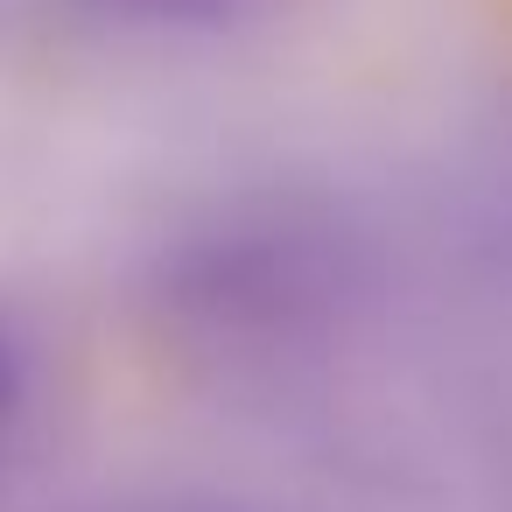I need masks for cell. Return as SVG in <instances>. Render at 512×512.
Returning a JSON list of instances; mask_svg holds the SVG:
<instances>
[{
  "label": "cell",
  "instance_id": "6da1fadb",
  "mask_svg": "<svg viewBox=\"0 0 512 512\" xmlns=\"http://www.w3.org/2000/svg\"><path fill=\"white\" fill-rule=\"evenodd\" d=\"M99 15H127V22H155V29H218L232 22L246 0H92Z\"/></svg>",
  "mask_w": 512,
  "mask_h": 512
},
{
  "label": "cell",
  "instance_id": "7a4b0ae2",
  "mask_svg": "<svg viewBox=\"0 0 512 512\" xmlns=\"http://www.w3.org/2000/svg\"><path fill=\"white\" fill-rule=\"evenodd\" d=\"M22 421H29V351L8 330V316H0V456L15 449Z\"/></svg>",
  "mask_w": 512,
  "mask_h": 512
}]
</instances>
